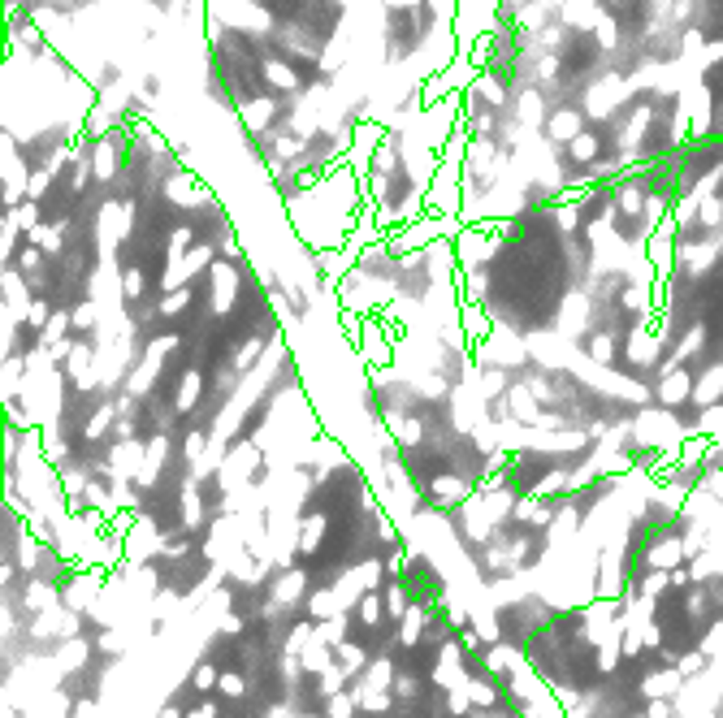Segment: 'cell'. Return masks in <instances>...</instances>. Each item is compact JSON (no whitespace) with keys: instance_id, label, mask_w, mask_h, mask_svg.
Here are the masks:
<instances>
[{"instance_id":"cell-7","label":"cell","mask_w":723,"mask_h":718,"mask_svg":"<svg viewBox=\"0 0 723 718\" xmlns=\"http://www.w3.org/2000/svg\"><path fill=\"white\" fill-rule=\"evenodd\" d=\"M304 666H308L313 675H321V671H330V666H333V662H330V654L321 649V641H313V649L304 654Z\"/></svg>"},{"instance_id":"cell-9","label":"cell","mask_w":723,"mask_h":718,"mask_svg":"<svg viewBox=\"0 0 723 718\" xmlns=\"http://www.w3.org/2000/svg\"><path fill=\"white\" fill-rule=\"evenodd\" d=\"M217 688H221L226 697H243V693H247V684H243V675H235V671H221V680H217Z\"/></svg>"},{"instance_id":"cell-10","label":"cell","mask_w":723,"mask_h":718,"mask_svg":"<svg viewBox=\"0 0 723 718\" xmlns=\"http://www.w3.org/2000/svg\"><path fill=\"white\" fill-rule=\"evenodd\" d=\"M702 666H706V658H702V654H684V658L676 662V671H680L684 680H693V675H702Z\"/></svg>"},{"instance_id":"cell-5","label":"cell","mask_w":723,"mask_h":718,"mask_svg":"<svg viewBox=\"0 0 723 718\" xmlns=\"http://www.w3.org/2000/svg\"><path fill=\"white\" fill-rule=\"evenodd\" d=\"M355 705H360V701H355V693H333V697H325V710H330V718H352Z\"/></svg>"},{"instance_id":"cell-15","label":"cell","mask_w":723,"mask_h":718,"mask_svg":"<svg viewBox=\"0 0 723 718\" xmlns=\"http://www.w3.org/2000/svg\"><path fill=\"white\" fill-rule=\"evenodd\" d=\"M187 718H217V705H199V710H191Z\"/></svg>"},{"instance_id":"cell-8","label":"cell","mask_w":723,"mask_h":718,"mask_svg":"<svg viewBox=\"0 0 723 718\" xmlns=\"http://www.w3.org/2000/svg\"><path fill=\"white\" fill-rule=\"evenodd\" d=\"M355 615H360V623H377V619H381V602H377V593H364V602L355 606Z\"/></svg>"},{"instance_id":"cell-1","label":"cell","mask_w":723,"mask_h":718,"mask_svg":"<svg viewBox=\"0 0 723 718\" xmlns=\"http://www.w3.org/2000/svg\"><path fill=\"white\" fill-rule=\"evenodd\" d=\"M684 554V545L676 541V537H663V541L650 550V567H676Z\"/></svg>"},{"instance_id":"cell-4","label":"cell","mask_w":723,"mask_h":718,"mask_svg":"<svg viewBox=\"0 0 723 718\" xmlns=\"http://www.w3.org/2000/svg\"><path fill=\"white\" fill-rule=\"evenodd\" d=\"M299 589H304V576H299V571H286V576L274 584V598L277 602H294V598H304Z\"/></svg>"},{"instance_id":"cell-17","label":"cell","mask_w":723,"mask_h":718,"mask_svg":"<svg viewBox=\"0 0 723 718\" xmlns=\"http://www.w3.org/2000/svg\"><path fill=\"white\" fill-rule=\"evenodd\" d=\"M381 718H394V714H381Z\"/></svg>"},{"instance_id":"cell-12","label":"cell","mask_w":723,"mask_h":718,"mask_svg":"<svg viewBox=\"0 0 723 718\" xmlns=\"http://www.w3.org/2000/svg\"><path fill=\"white\" fill-rule=\"evenodd\" d=\"M217 680H221V675H217V671H213V666H208V662H204V666H199V671H196V688H213Z\"/></svg>"},{"instance_id":"cell-11","label":"cell","mask_w":723,"mask_h":718,"mask_svg":"<svg viewBox=\"0 0 723 718\" xmlns=\"http://www.w3.org/2000/svg\"><path fill=\"white\" fill-rule=\"evenodd\" d=\"M386 610H390L394 619H399V615H408V598H403V589H386Z\"/></svg>"},{"instance_id":"cell-13","label":"cell","mask_w":723,"mask_h":718,"mask_svg":"<svg viewBox=\"0 0 723 718\" xmlns=\"http://www.w3.org/2000/svg\"><path fill=\"white\" fill-rule=\"evenodd\" d=\"M667 701H671V697H654V701H650V718H667V714H671V705H667Z\"/></svg>"},{"instance_id":"cell-3","label":"cell","mask_w":723,"mask_h":718,"mask_svg":"<svg viewBox=\"0 0 723 718\" xmlns=\"http://www.w3.org/2000/svg\"><path fill=\"white\" fill-rule=\"evenodd\" d=\"M342 688H347V666L333 662L330 671H321V697H333V693H342Z\"/></svg>"},{"instance_id":"cell-6","label":"cell","mask_w":723,"mask_h":718,"mask_svg":"<svg viewBox=\"0 0 723 718\" xmlns=\"http://www.w3.org/2000/svg\"><path fill=\"white\" fill-rule=\"evenodd\" d=\"M420 632H425V610H408V619H403V645H416L420 641Z\"/></svg>"},{"instance_id":"cell-16","label":"cell","mask_w":723,"mask_h":718,"mask_svg":"<svg viewBox=\"0 0 723 718\" xmlns=\"http://www.w3.org/2000/svg\"><path fill=\"white\" fill-rule=\"evenodd\" d=\"M160 718H182V710H160Z\"/></svg>"},{"instance_id":"cell-14","label":"cell","mask_w":723,"mask_h":718,"mask_svg":"<svg viewBox=\"0 0 723 718\" xmlns=\"http://www.w3.org/2000/svg\"><path fill=\"white\" fill-rule=\"evenodd\" d=\"M459 649H481V637L477 632H459Z\"/></svg>"},{"instance_id":"cell-2","label":"cell","mask_w":723,"mask_h":718,"mask_svg":"<svg viewBox=\"0 0 723 718\" xmlns=\"http://www.w3.org/2000/svg\"><path fill=\"white\" fill-rule=\"evenodd\" d=\"M338 662L347 666V675H360V671H369V654H364L360 645H352V641L338 645Z\"/></svg>"}]
</instances>
